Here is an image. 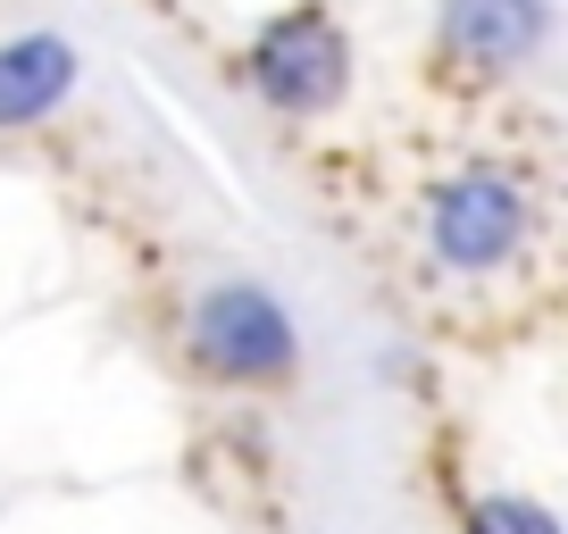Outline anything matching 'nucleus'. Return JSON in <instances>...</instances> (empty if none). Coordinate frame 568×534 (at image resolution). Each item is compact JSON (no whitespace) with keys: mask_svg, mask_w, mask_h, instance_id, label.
<instances>
[{"mask_svg":"<svg viewBox=\"0 0 568 534\" xmlns=\"http://www.w3.org/2000/svg\"><path fill=\"white\" fill-rule=\"evenodd\" d=\"M551 9L544 0H444V51L468 59L477 75H510L544 51Z\"/></svg>","mask_w":568,"mask_h":534,"instance_id":"nucleus-4","label":"nucleus"},{"mask_svg":"<svg viewBox=\"0 0 568 534\" xmlns=\"http://www.w3.org/2000/svg\"><path fill=\"white\" fill-rule=\"evenodd\" d=\"M75 42L68 34H9L0 42V125H34L75 92Z\"/></svg>","mask_w":568,"mask_h":534,"instance_id":"nucleus-5","label":"nucleus"},{"mask_svg":"<svg viewBox=\"0 0 568 534\" xmlns=\"http://www.w3.org/2000/svg\"><path fill=\"white\" fill-rule=\"evenodd\" d=\"M184 335H193V359L226 384H276L302 359V335L267 285H210L184 318Z\"/></svg>","mask_w":568,"mask_h":534,"instance_id":"nucleus-2","label":"nucleus"},{"mask_svg":"<svg viewBox=\"0 0 568 534\" xmlns=\"http://www.w3.org/2000/svg\"><path fill=\"white\" fill-rule=\"evenodd\" d=\"M468 534H560V517H551L544 501H527V493H494V501H477Z\"/></svg>","mask_w":568,"mask_h":534,"instance_id":"nucleus-6","label":"nucleus"},{"mask_svg":"<svg viewBox=\"0 0 568 534\" xmlns=\"http://www.w3.org/2000/svg\"><path fill=\"white\" fill-rule=\"evenodd\" d=\"M243 75H251V92H260L267 109L318 117V109H335L343 92H352V42H343V25L326 18V9H284V18H267L260 34H251Z\"/></svg>","mask_w":568,"mask_h":534,"instance_id":"nucleus-1","label":"nucleus"},{"mask_svg":"<svg viewBox=\"0 0 568 534\" xmlns=\"http://www.w3.org/2000/svg\"><path fill=\"white\" fill-rule=\"evenodd\" d=\"M426 243L460 276H494L527 243V193L510 176H452L435 193V209H426Z\"/></svg>","mask_w":568,"mask_h":534,"instance_id":"nucleus-3","label":"nucleus"}]
</instances>
